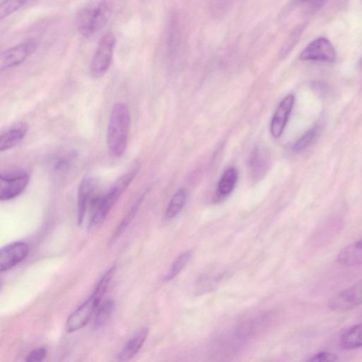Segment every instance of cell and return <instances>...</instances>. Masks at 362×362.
<instances>
[{
  "instance_id": "6da1fadb",
  "label": "cell",
  "mask_w": 362,
  "mask_h": 362,
  "mask_svg": "<svg viewBox=\"0 0 362 362\" xmlns=\"http://www.w3.org/2000/svg\"><path fill=\"white\" fill-rule=\"evenodd\" d=\"M130 112L124 103L113 106L107 129V144L112 156H122L128 147L130 128Z\"/></svg>"
},
{
  "instance_id": "7a4b0ae2",
  "label": "cell",
  "mask_w": 362,
  "mask_h": 362,
  "mask_svg": "<svg viewBox=\"0 0 362 362\" xmlns=\"http://www.w3.org/2000/svg\"><path fill=\"white\" fill-rule=\"evenodd\" d=\"M139 171L140 166L134 167L118 178L107 193L95 197L90 205L93 206V214L89 221L90 229H95L104 222L119 199L130 186Z\"/></svg>"
},
{
  "instance_id": "3957f363",
  "label": "cell",
  "mask_w": 362,
  "mask_h": 362,
  "mask_svg": "<svg viewBox=\"0 0 362 362\" xmlns=\"http://www.w3.org/2000/svg\"><path fill=\"white\" fill-rule=\"evenodd\" d=\"M112 10L109 2L102 1L80 10L75 21L78 33L85 38L93 37L107 24Z\"/></svg>"
},
{
  "instance_id": "277c9868",
  "label": "cell",
  "mask_w": 362,
  "mask_h": 362,
  "mask_svg": "<svg viewBox=\"0 0 362 362\" xmlns=\"http://www.w3.org/2000/svg\"><path fill=\"white\" fill-rule=\"evenodd\" d=\"M117 45L114 35L108 33L104 36L96 49L90 64V73L93 77L99 79L104 76L110 69Z\"/></svg>"
},
{
  "instance_id": "5b68a950",
  "label": "cell",
  "mask_w": 362,
  "mask_h": 362,
  "mask_svg": "<svg viewBox=\"0 0 362 362\" xmlns=\"http://www.w3.org/2000/svg\"><path fill=\"white\" fill-rule=\"evenodd\" d=\"M104 295L95 290L90 296L68 318L66 324L67 332L73 333L86 326L97 312Z\"/></svg>"
},
{
  "instance_id": "8992f818",
  "label": "cell",
  "mask_w": 362,
  "mask_h": 362,
  "mask_svg": "<svg viewBox=\"0 0 362 362\" xmlns=\"http://www.w3.org/2000/svg\"><path fill=\"white\" fill-rule=\"evenodd\" d=\"M30 181L25 171H16L0 175V200H12L25 191Z\"/></svg>"
},
{
  "instance_id": "52a82bcc",
  "label": "cell",
  "mask_w": 362,
  "mask_h": 362,
  "mask_svg": "<svg viewBox=\"0 0 362 362\" xmlns=\"http://www.w3.org/2000/svg\"><path fill=\"white\" fill-rule=\"evenodd\" d=\"M300 59L303 61L334 62L336 52L330 41L322 37L310 43L301 53Z\"/></svg>"
},
{
  "instance_id": "ba28073f",
  "label": "cell",
  "mask_w": 362,
  "mask_h": 362,
  "mask_svg": "<svg viewBox=\"0 0 362 362\" xmlns=\"http://www.w3.org/2000/svg\"><path fill=\"white\" fill-rule=\"evenodd\" d=\"M362 305V280L336 294L329 303L334 311H346Z\"/></svg>"
},
{
  "instance_id": "9c48e42d",
  "label": "cell",
  "mask_w": 362,
  "mask_h": 362,
  "mask_svg": "<svg viewBox=\"0 0 362 362\" xmlns=\"http://www.w3.org/2000/svg\"><path fill=\"white\" fill-rule=\"evenodd\" d=\"M36 49L33 40L15 45L4 51L0 56V70L5 71L24 62Z\"/></svg>"
},
{
  "instance_id": "30bf717a",
  "label": "cell",
  "mask_w": 362,
  "mask_h": 362,
  "mask_svg": "<svg viewBox=\"0 0 362 362\" xmlns=\"http://www.w3.org/2000/svg\"><path fill=\"white\" fill-rule=\"evenodd\" d=\"M30 248L27 243L17 241L1 249L0 252V271H8L24 261L29 254Z\"/></svg>"
},
{
  "instance_id": "8fae6325",
  "label": "cell",
  "mask_w": 362,
  "mask_h": 362,
  "mask_svg": "<svg viewBox=\"0 0 362 362\" xmlns=\"http://www.w3.org/2000/svg\"><path fill=\"white\" fill-rule=\"evenodd\" d=\"M98 184L90 177L84 178L80 184L77 193V224L81 225L86 216V211L95 200Z\"/></svg>"
},
{
  "instance_id": "7c38bea8",
  "label": "cell",
  "mask_w": 362,
  "mask_h": 362,
  "mask_svg": "<svg viewBox=\"0 0 362 362\" xmlns=\"http://www.w3.org/2000/svg\"><path fill=\"white\" fill-rule=\"evenodd\" d=\"M294 101H295V97L290 95L286 97L278 107L270 125V132L274 138L281 137L293 107Z\"/></svg>"
},
{
  "instance_id": "4fadbf2b",
  "label": "cell",
  "mask_w": 362,
  "mask_h": 362,
  "mask_svg": "<svg viewBox=\"0 0 362 362\" xmlns=\"http://www.w3.org/2000/svg\"><path fill=\"white\" fill-rule=\"evenodd\" d=\"M167 45L169 57L176 58L181 49V27L180 18L175 12L169 16Z\"/></svg>"
},
{
  "instance_id": "5bb4252c",
  "label": "cell",
  "mask_w": 362,
  "mask_h": 362,
  "mask_svg": "<svg viewBox=\"0 0 362 362\" xmlns=\"http://www.w3.org/2000/svg\"><path fill=\"white\" fill-rule=\"evenodd\" d=\"M27 131V124L20 123L3 133L0 137V152L8 151L19 145L25 139Z\"/></svg>"
},
{
  "instance_id": "9a60e30c",
  "label": "cell",
  "mask_w": 362,
  "mask_h": 362,
  "mask_svg": "<svg viewBox=\"0 0 362 362\" xmlns=\"http://www.w3.org/2000/svg\"><path fill=\"white\" fill-rule=\"evenodd\" d=\"M337 262L346 267L362 265V239L344 248L338 254Z\"/></svg>"
},
{
  "instance_id": "2e32d148",
  "label": "cell",
  "mask_w": 362,
  "mask_h": 362,
  "mask_svg": "<svg viewBox=\"0 0 362 362\" xmlns=\"http://www.w3.org/2000/svg\"><path fill=\"white\" fill-rule=\"evenodd\" d=\"M148 335L149 329L147 328H143L136 333L123 347L119 355V360L127 361L137 354L146 341Z\"/></svg>"
},
{
  "instance_id": "e0dca14e",
  "label": "cell",
  "mask_w": 362,
  "mask_h": 362,
  "mask_svg": "<svg viewBox=\"0 0 362 362\" xmlns=\"http://www.w3.org/2000/svg\"><path fill=\"white\" fill-rule=\"evenodd\" d=\"M339 348L352 350L362 348V324L352 326L339 338Z\"/></svg>"
},
{
  "instance_id": "ac0fdd59",
  "label": "cell",
  "mask_w": 362,
  "mask_h": 362,
  "mask_svg": "<svg viewBox=\"0 0 362 362\" xmlns=\"http://www.w3.org/2000/svg\"><path fill=\"white\" fill-rule=\"evenodd\" d=\"M238 176V171L234 167L230 168L224 172L217 189L220 196H228L233 191L237 182Z\"/></svg>"
},
{
  "instance_id": "d6986e66",
  "label": "cell",
  "mask_w": 362,
  "mask_h": 362,
  "mask_svg": "<svg viewBox=\"0 0 362 362\" xmlns=\"http://www.w3.org/2000/svg\"><path fill=\"white\" fill-rule=\"evenodd\" d=\"M187 200L185 189H179L171 198L167 210L166 215L169 219L176 217L184 208Z\"/></svg>"
},
{
  "instance_id": "ffe728a7",
  "label": "cell",
  "mask_w": 362,
  "mask_h": 362,
  "mask_svg": "<svg viewBox=\"0 0 362 362\" xmlns=\"http://www.w3.org/2000/svg\"><path fill=\"white\" fill-rule=\"evenodd\" d=\"M263 149H256L252 156V169L254 176L258 178L263 176L268 167V156Z\"/></svg>"
},
{
  "instance_id": "44dd1931",
  "label": "cell",
  "mask_w": 362,
  "mask_h": 362,
  "mask_svg": "<svg viewBox=\"0 0 362 362\" xmlns=\"http://www.w3.org/2000/svg\"><path fill=\"white\" fill-rule=\"evenodd\" d=\"M237 0H210V12L217 19H223L234 5Z\"/></svg>"
},
{
  "instance_id": "7402d4cb",
  "label": "cell",
  "mask_w": 362,
  "mask_h": 362,
  "mask_svg": "<svg viewBox=\"0 0 362 362\" xmlns=\"http://www.w3.org/2000/svg\"><path fill=\"white\" fill-rule=\"evenodd\" d=\"M114 308L115 303L111 300H106L99 306L95 320V328H100L107 323Z\"/></svg>"
},
{
  "instance_id": "603a6c76",
  "label": "cell",
  "mask_w": 362,
  "mask_h": 362,
  "mask_svg": "<svg viewBox=\"0 0 362 362\" xmlns=\"http://www.w3.org/2000/svg\"><path fill=\"white\" fill-rule=\"evenodd\" d=\"M321 129L319 126L311 128L293 145V151L301 152L307 149L318 138Z\"/></svg>"
},
{
  "instance_id": "cb8c5ba5",
  "label": "cell",
  "mask_w": 362,
  "mask_h": 362,
  "mask_svg": "<svg viewBox=\"0 0 362 362\" xmlns=\"http://www.w3.org/2000/svg\"><path fill=\"white\" fill-rule=\"evenodd\" d=\"M31 1L32 0H4L0 6V19L8 18Z\"/></svg>"
},
{
  "instance_id": "d4e9b609",
  "label": "cell",
  "mask_w": 362,
  "mask_h": 362,
  "mask_svg": "<svg viewBox=\"0 0 362 362\" xmlns=\"http://www.w3.org/2000/svg\"><path fill=\"white\" fill-rule=\"evenodd\" d=\"M192 256V252H187L180 254L173 262L169 274L165 276V281H170L175 278L184 269Z\"/></svg>"
},
{
  "instance_id": "484cf974",
  "label": "cell",
  "mask_w": 362,
  "mask_h": 362,
  "mask_svg": "<svg viewBox=\"0 0 362 362\" xmlns=\"http://www.w3.org/2000/svg\"><path fill=\"white\" fill-rule=\"evenodd\" d=\"M145 195V194H143V196H141L138 200V201L135 202L131 210L129 212V213L127 215L125 219L122 221L121 224H120L117 230L116 231L114 236H113L112 239L113 241L119 238L120 236L123 233L124 230L127 228V226H128V224L131 222V221L134 217L136 213H137V212L138 211L139 208L141 205V203L143 202V200H144Z\"/></svg>"
},
{
  "instance_id": "4316f807",
  "label": "cell",
  "mask_w": 362,
  "mask_h": 362,
  "mask_svg": "<svg viewBox=\"0 0 362 362\" xmlns=\"http://www.w3.org/2000/svg\"><path fill=\"white\" fill-rule=\"evenodd\" d=\"M303 30L304 27L300 26L293 29L283 45L282 49L281 51L282 56H287L292 50V49L295 47V45L299 41V39L302 36Z\"/></svg>"
},
{
  "instance_id": "83f0119b",
  "label": "cell",
  "mask_w": 362,
  "mask_h": 362,
  "mask_svg": "<svg viewBox=\"0 0 362 362\" xmlns=\"http://www.w3.org/2000/svg\"><path fill=\"white\" fill-rule=\"evenodd\" d=\"M338 360V357L334 353L328 352H320L315 354L311 357L308 361H336Z\"/></svg>"
},
{
  "instance_id": "f1b7e54d",
  "label": "cell",
  "mask_w": 362,
  "mask_h": 362,
  "mask_svg": "<svg viewBox=\"0 0 362 362\" xmlns=\"http://www.w3.org/2000/svg\"><path fill=\"white\" fill-rule=\"evenodd\" d=\"M47 356V350L44 348H37L33 350L27 357L28 362H38L44 360Z\"/></svg>"
},
{
  "instance_id": "f546056e",
  "label": "cell",
  "mask_w": 362,
  "mask_h": 362,
  "mask_svg": "<svg viewBox=\"0 0 362 362\" xmlns=\"http://www.w3.org/2000/svg\"><path fill=\"white\" fill-rule=\"evenodd\" d=\"M328 1V0H302V2L313 9L322 8Z\"/></svg>"
},
{
  "instance_id": "4dcf8cb0",
  "label": "cell",
  "mask_w": 362,
  "mask_h": 362,
  "mask_svg": "<svg viewBox=\"0 0 362 362\" xmlns=\"http://www.w3.org/2000/svg\"><path fill=\"white\" fill-rule=\"evenodd\" d=\"M4 1V0H2V2Z\"/></svg>"
}]
</instances>
